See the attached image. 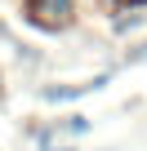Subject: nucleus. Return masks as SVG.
I'll return each instance as SVG.
<instances>
[{
    "mask_svg": "<svg viewBox=\"0 0 147 151\" xmlns=\"http://www.w3.org/2000/svg\"><path fill=\"white\" fill-rule=\"evenodd\" d=\"M31 18L40 27H62L71 18V0H31Z\"/></svg>",
    "mask_w": 147,
    "mask_h": 151,
    "instance_id": "obj_1",
    "label": "nucleus"
}]
</instances>
